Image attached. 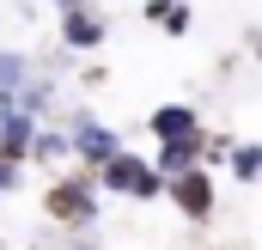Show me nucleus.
I'll return each instance as SVG.
<instances>
[{"mask_svg": "<svg viewBox=\"0 0 262 250\" xmlns=\"http://www.w3.org/2000/svg\"><path fill=\"white\" fill-rule=\"evenodd\" d=\"M43 220L55 232H85V226H104V189H98V171L85 165H67L43 183Z\"/></svg>", "mask_w": 262, "mask_h": 250, "instance_id": "f257e3e1", "label": "nucleus"}, {"mask_svg": "<svg viewBox=\"0 0 262 250\" xmlns=\"http://www.w3.org/2000/svg\"><path fill=\"white\" fill-rule=\"evenodd\" d=\"M55 122L67 128V147H73V165H85V171H104L122 147H128V134L116 122H104L98 110H67V116H55Z\"/></svg>", "mask_w": 262, "mask_h": 250, "instance_id": "f03ea898", "label": "nucleus"}, {"mask_svg": "<svg viewBox=\"0 0 262 250\" xmlns=\"http://www.w3.org/2000/svg\"><path fill=\"white\" fill-rule=\"evenodd\" d=\"M98 189L104 195H122V201H165V177H159V165L146 159V153H134V147H122L104 171H98Z\"/></svg>", "mask_w": 262, "mask_h": 250, "instance_id": "7ed1b4c3", "label": "nucleus"}, {"mask_svg": "<svg viewBox=\"0 0 262 250\" xmlns=\"http://www.w3.org/2000/svg\"><path fill=\"white\" fill-rule=\"evenodd\" d=\"M165 201L183 214V226H207L213 214H220V171H183V177H165Z\"/></svg>", "mask_w": 262, "mask_h": 250, "instance_id": "20e7f679", "label": "nucleus"}, {"mask_svg": "<svg viewBox=\"0 0 262 250\" xmlns=\"http://www.w3.org/2000/svg\"><path fill=\"white\" fill-rule=\"evenodd\" d=\"M146 140H152V147H165V140H195L201 128V110L195 104H189V98H165V104H152V110H146Z\"/></svg>", "mask_w": 262, "mask_h": 250, "instance_id": "39448f33", "label": "nucleus"}, {"mask_svg": "<svg viewBox=\"0 0 262 250\" xmlns=\"http://www.w3.org/2000/svg\"><path fill=\"white\" fill-rule=\"evenodd\" d=\"M55 43H61L67 55H98V49L110 43V18H104L98 6L61 12V18H55Z\"/></svg>", "mask_w": 262, "mask_h": 250, "instance_id": "423d86ee", "label": "nucleus"}, {"mask_svg": "<svg viewBox=\"0 0 262 250\" xmlns=\"http://www.w3.org/2000/svg\"><path fill=\"white\" fill-rule=\"evenodd\" d=\"M25 116H37V122H55V110H61V79L49 73V67H37L25 86H18V98H12Z\"/></svg>", "mask_w": 262, "mask_h": 250, "instance_id": "0eeeda50", "label": "nucleus"}, {"mask_svg": "<svg viewBox=\"0 0 262 250\" xmlns=\"http://www.w3.org/2000/svg\"><path fill=\"white\" fill-rule=\"evenodd\" d=\"M73 165V147H67V128L61 122H43L37 128V140H31V171H67Z\"/></svg>", "mask_w": 262, "mask_h": 250, "instance_id": "6e6552de", "label": "nucleus"}, {"mask_svg": "<svg viewBox=\"0 0 262 250\" xmlns=\"http://www.w3.org/2000/svg\"><path fill=\"white\" fill-rule=\"evenodd\" d=\"M37 116H25V110H6L0 116V159H12V165H31V140H37Z\"/></svg>", "mask_w": 262, "mask_h": 250, "instance_id": "1a4fd4ad", "label": "nucleus"}, {"mask_svg": "<svg viewBox=\"0 0 262 250\" xmlns=\"http://www.w3.org/2000/svg\"><path fill=\"white\" fill-rule=\"evenodd\" d=\"M140 18H146L152 31H165V37H189V31H195V0H146Z\"/></svg>", "mask_w": 262, "mask_h": 250, "instance_id": "9d476101", "label": "nucleus"}, {"mask_svg": "<svg viewBox=\"0 0 262 250\" xmlns=\"http://www.w3.org/2000/svg\"><path fill=\"white\" fill-rule=\"evenodd\" d=\"M201 134H207V128H201ZM201 134H195V140H165V147L146 153V159L159 165V177H183V171H195V165H201Z\"/></svg>", "mask_w": 262, "mask_h": 250, "instance_id": "9b49d317", "label": "nucleus"}, {"mask_svg": "<svg viewBox=\"0 0 262 250\" xmlns=\"http://www.w3.org/2000/svg\"><path fill=\"white\" fill-rule=\"evenodd\" d=\"M220 177H232V183H262V140H238Z\"/></svg>", "mask_w": 262, "mask_h": 250, "instance_id": "f8f14e48", "label": "nucleus"}, {"mask_svg": "<svg viewBox=\"0 0 262 250\" xmlns=\"http://www.w3.org/2000/svg\"><path fill=\"white\" fill-rule=\"evenodd\" d=\"M37 73V55L31 49H0V92H12L18 98V86Z\"/></svg>", "mask_w": 262, "mask_h": 250, "instance_id": "ddd939ff", "label": "nucleus"}, {"mask_svg": "<svg viewBox=\"0 0 262 250\" xmlns=\"http://www.w3.org/2000/svg\"><path fill=\"white\" fill-rule=\"evenodd\" d=\"M232 147H238V134H226V128H207V134H201V165H207V171H226Z\"/></svg>", "mask_w": 262, "mask_h": 250, "instance_id": "4468645a", "label": "nucleus"}, {"mask_svg": "<svg viewBox=\"0 0 262 250\" xmlns=\"http://www.w3.org/2000/svg\"><path fill=\"white\" fill-rule=\"evenodd\" d=\"M25 171H31V165H12V159H0V201L25 189Z\"/></svg>", "mask_w": 262, "mask_h": 250, "instance_id": "2eb2a0df", "label": "nucleus"}, {"mask_svg": "<svg viewBox=\"0 0 262 250\" xmlns=\"http://www.w3.org/2000/svg\"><path fill=\"white\" fill-rule=\"evenodd\" d=\"M61 250H104V232L85 226V232H61Z\"/></svg>", "mask_w": 262, "mask_h": 250, "instance_id": "dca6fc26", "label": "nucleus"}, {"mask_svg": "<svg viewBox=\"0 0 262 250\" xmlns=\"http://www.w3.org/2000/svg\"><path fill=\"white\" fill-rule=\"evenodd\" d=\"M49 6H55V18H61V12H79V6H98V0H49Z\"/></svg>", "mask_w": 262, "mask_h": 250, "instance_id": "f3484780", "label": "nucleus"}, {"mask_svg": "<svg viewBox=\"0 0 262 250\" xmlns=\"http://www.w3.org/2000/svg\"><path fill=\"white\" fill-rule=\"evenodd\" d=\"M6 110H18V104H12V92H0V116H6Z\"/></svg>", "mask_w": 262, "mask_h": 250, "instance_id": "a211bd4d", "label": "nucleus"}]
</instances>
